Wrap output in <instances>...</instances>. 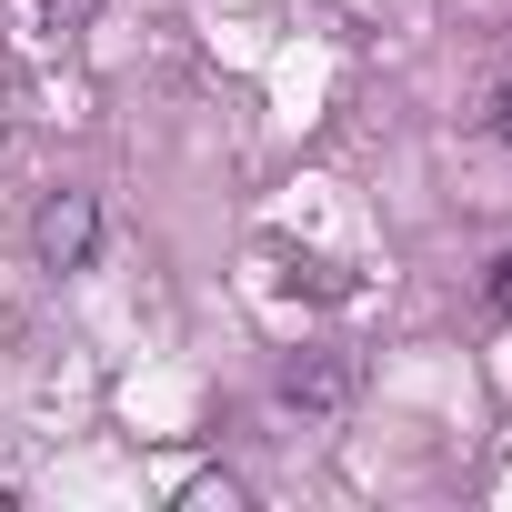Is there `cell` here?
<instances>
[{"label": "cell", "instance_id": "1", "mask_svg": "<svg viewBox=\"0 0 512 512\" xmlns=\"http://www.w3.org/2000/svg\"><path fill=\"white\" fill-rule=\"evenodd\" d=\"M101 231H111V221H101V191H71V181H61V191H41V211H31V262H41V272H91V262H101Z\"/></svg>", "mask_w": 512, "mask_h": 512}, {"label": "cell", "instance_id": "2", "mask_svg": "<svg viewBox=\"0 0 512 512\" xmlns=\"http://www.w3.org/2000/svg\"><path fill=\"white\" fill-rule=\"evenodd\" d=\"M352 392H362V362H352V352H292V362L272 372V402H282L292 422H342Z\"/></svg>", "mask_w": 512, "mask_h": 512}, {"label": "cell", "instance_id": "3", "mask_svg": "<svg viewBox=\"0 0 512 512\" xmlns=\"http://www.w3.org/2000/svg\"><path fill=\"white\" fill-rule=\"evenodd\" d=\"M181 502H191V512H241V482H231V472H211V482H191Z\"/></svg>", "mask_w": 512, "mask_h": 512}, {"label": "cell", "instance_id": "4", "mask_svg": "<svg viewBox=\"0 0 512 512\" xmlns=\"http://www.w3.org/2000/svg\"><path fill=\"white\" fill-rule=\"evenodd\" d=\"M41 21L71 41V31H91V21H101V0H41Z\"/></svg>", "mask_w": 512, "mask_h": 512}, {"label": "cell", "instance_id": "5", "mask_svg": "<svg viewBox=\"0 0 512 512\" xmlns=\"http://www.w3.org/2000/svg\"><path fill=\"white\" fill-rule=\"evenodd\" d=\"M482 141L512 151V81H492V101H482Z\"/></svg>", "mask_w": 512, "mask_h": 512}, {"label": "cell", "instance_id": "6", "mask_svg": "<svg viewBox=\"0 0 512 512\" xmlns=\"http://www.w3.org/2000/svg\"><path fill=\"white\" fill-rule=\"evenodd\" d=\"M482 302H492V322H512V251H502V262L482 272Z\"/></svg>", "mask_w": 512, "mask_h": 512}]
</instances>
